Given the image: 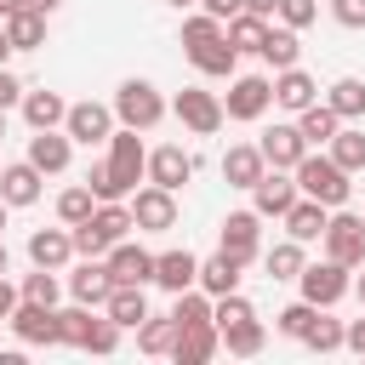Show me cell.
I'll use <instances>...</instances> for the list:
<instances>
[{
    "label": "cell",
    "mask_w": 365,
    "mask_h": 365,
    "mask_svg": "<svg viewBox=\"0 0 365 365\" xmlns=\"http://www.w3.org/2000/svg\"><path fill=\"white\" fill-rule=\"evenodd\" d=\"M291 177H297V188H302L308 200H319V205H331V211H336V205H348V194H354L348 171H342L331 154H314V148L291 165Z\"/></svg>",
    "instance_id": "6da1fadb"
},
{
    "label": "cell",
    "mask_w": 365,
    "mask_h": 365,
    "mask_svg": "<svg viewBox=\"0 0 365 365\" xmlns=\"http://www.w3.org/2000/svg\"><path fill=\"white\" fill-rule=\"evenodd\" d=\"M165 97H160V86L154 80H120V91H114V120L120 125H131V131H154L160 120H165Z\"/></svg>",
    "instance_id": "7a4b0ae2"
},
{
    "label": "cell",
    "mask_w": 365,
    "mask_h": 365,
    "mask_svg": "<svg viewBox=\"0 0 365 365\" xmlns=\"http://www.w3.org/2000/svg\"><path fill=\"white\" fill-rule=\"evenodd\" d=\"M171 114H177L194 137H217V131H222V120H228L222 97H217V91H205V86H182V91L171 97Z\"/></svg>",
    "instance_id": "3957f363"
},
{
    "label": "cell",
    "mask_w": 365,
    "mask_h": 365,
    "mask_svg": "<svg viewBox=\"0 0 365 365\" xmlns=\"http://www.w3.org/2000/svg\"><path fill=\"white\" fill-rule=\"evenodd\" d=\"M297 291H302L314 308H336V302L354 291V268H342V262L319 257V262H308V268L297 274Z\"/></svg>",
    "instance_id": "277c9868"
},
{
    "label": "cell",
    "mask_w": 365,
    "mask_h": 365,
    "mask_svg": "<svg viewBox=\"0 0 365 365\" xmlns=\"http://www.w3.org/2000/svg\"><path fill=\"white\" fill-rule=\"evenodd\" d=\"M217 251H228L240 268L245 262H262V211H228L222 217V234H217Z\"/></svg>",
    "instance_id": "5b68a950"
},
{
    "label": "cell",
    "mask_w": 365,
    "mask_h": 365,
    "mask_svg": "<svg viewBox=\"0 0 365 365\" xmlns=\"http://www.w3.org/2000/svg\"><path fill=\"white\" fill-rule=\"evenodd\" d=\"M325 257L331 262H342V268H359L365 262V217H354V211H331V222H325Z\"/></svg>",
    "instance_id": "8992f818"
},
{
    "label": "cell",
    "mask_w": 365,
    "mask_h": 365,
    "mask_svg": "<svg viewBox=\"0 0 365 365\" xmlns=\"http://www.w3.org/2000/svg\"><path fill=\"white\" fill-rule=\"evenodd\" d=\"M222 108H228V120H262L274 108V80L268 74H234Z\"/></svg>",
    "instance_id": "52a82bcc"
},
{
    "label": "cell",
    "mask_w": 365,
    "mask_h": 365,
    "mask_svg": "<svg viewBox=\"0 0 365 365\" xmlns=\"http://www.w3.org/2000/svg\"><path fill=\"white\" fill-rule=\"evenodd\" d=\"M125 205H131V217H137V234H165V228H177V194L160 188V182H143Z\"/></svg>",
    "instance_id": "ba28073f"
},
{
    "label": "cell",
    "mask_w": 365,
    "mask_h": 365,
    "mask_svg": "<svg viewBox=\"0 0 365 365\" xmlns=\"http://www.w3.org/2000/svg\"><path fill=\"white\" fill-rule=\"evenodd\" d=\"M114 103H68V120H63V131L74 137V143H86V148H97V143H108L114 137Z\"/></svg>",
    "instance_id": "9c48e42d"
},
{
    "label": "cell",
    "mask_w": 365,
    "mask_h": 365,
    "mask_svg": "<svg viewBox=\"0 0 365 365\" xmlns=\"http://www.w3.org/2000/svg\"><path fill=\"white\" fill-rule=\"evenodd\" d=\"M103 262H108V279H114V285H154V251H143L131 234L114 240Z\"/></svg>",
    "instance_id": "30bf717a"
},
{
    "label": "cell",
    "mask_w": 365,
    "mask_h": 365,
    "mask_svg": "<svg viewBox=\"0 0 365 365\" xmlns=\"http://www.w3.org/2000/svg\"><path fill=\"white\" fill-rule=\"evenodd\" d=\"M6 325H11L17 342H29V348H63V336H57V308H46V302H17Z\"/></svg>",
    "instance_id": "8fae6325"
},
{
    "label": "cell",
    "mask_w": 365,
    "mask_h": 365,
    "mask_svg": "<svg viewBox=\"0 0 365 365\" xmlns=\"http://www.w3.org/2000/svg\"><path fill=\"white\" fill-rule=\"evenodd\" d=\"M46 194V171L23 154V160H11V165H0V200L11 205V211H23V205H34Z\"/></svg>",
    "instance_id": "7c38bea8"
},
{
    "label": "cell",
    "mask_w": 365,
    "mask_h": 365,
    "mask_svg": "<svg viewBox=\"0 0 365 365\" xmlns=\"http://www.w3.org/2000/svg\"><path fill=\"white\" fill-rule=\"evenodd\" d=\"M297 194H302V188H297V177H291V171H279V165H268V171L251 182V205H257L262 217H285V211L297 205Z\"/></svg>",
    "instance_id": "4fadbf2b"
},
{
    "label": "cell",
    "mask_w": 365,
    "mask_h": 365,
    "mask_svg": "<svg viewBox=\"0 0 365 365\" xmlns=\"http://www.w3.org/2000/svg\"><path fill=\"white\" fill-rule=\"evenodd\" d=\"M154 285L160 291H188V285H200V257L188 251V245H171V251H154Z\"/></svg>",
    "instance_id": "5bb4252c"
},
{
    "label": "cell",
    "mask_w": 365,
    "mask_h": 365,
    "mask_svg": "<svg viewBox=\"0 0 365 365\" xmlns=\"http://www.w3.org/2000/svg\"><path fill=\"white\" fill-rule=\"evenodd\" d=\"M194 177V154L182 148V143H160V148H148V182H160V188H182Z\"/></svg>",
    "instance_id": "9a60e30c"
},
{
    "label": "cell",
    "mask_w": 365,
    "mask_h": 365,
    "mask_svg": "<svg viewBox=\"0 0 365 365\" xmlns=\"http://www.w3.org/2000/svg\"><path fill=\"white\" fill-rule=\"evenodd\" d=\"M308 103H319V80L297 63V68H279L274 74V108H285V114H302Z\"/></svg>",
    "instance_id": "2e32d148"
},
{
    "label": "cell",
    "mask_w": 365,
    "mask_h": 365,
    "mask_svg": "<svg viewBox=\"0 0 365 365\" xmlns=\"http://www.w3.org/2000/svg\"><path fill=\"white\" fill-rule=\"evenodd\" d=\"M257 148H262V160H268V165L291 171V165L308 154V137L297 131V120H279V125H268V131H262V143H257Z\"/></svg>",
    "instance_id": "e0dca14e"
},
{
    "label": "cell",
    "mask_w": 365,
    "mask_h": 365,
    "mask_svg": "<svg viewBox=\"0 0 365 365\" xmlns=\"http://www.w3.org/2000/svg\"><path fill=\"white\" fill-rule=\"evenodd\" d=\"M80 251H74V234H68V222L63 228H34L29 234V262L34 268H68Z\"/></svg>",
    "instance_id": "ac0fdd59"
},
{
    "label": "cell",
    "mask_w": 365,
    "mask_h": 365,
    "mask_svg": "<svg viewBox=\"0 0 365 365\" xmlns=\"http://www.w3.org/2000/svg\"><path fill=\"white\" fill-rule=\"evenodd\" d=\"M108 291H114L108 262H103V257H80V268L68 274V297H74V302H86V308H103V302H108Z\"/></svg>",
    "instance_id": "d6986e66"
},
{
    "label": "cell",
    "mask_w": 365,
    "mask_h": 365,
    "mask_svg": "<svg viewBox=\"0 0 365 365\" xmlns=\"http://www.w3.org/2000/svg\"><path fill=\"white\" fill-rule=\"evenodd\" d=\"M217 348H222L217 319H205V325H177V348H171V359H177V365H205V359H217Z\"/></svg>",
    "instance_id": "ffe728a7"
},
{
    "label": "cell",
    "mask_w": 365,
    "mask_h": 365,
    "mask_svg": "<svg viewBox=\"0 0 365 365\" xmlns=\"http://www.w3.org/2000/svg\"><path fill=\"white\" fill-rule=\"evenodd\" d=\"M29 160H34L46 177H63L68 160H74V137L57 131V125H51V131H34V137H29Z\"/></svg>",
    "instance_id": "44dd1931"
},
{
    "label": "cell",
    "mask_w": 365,
    "mask_h": 365,
    "mask_svg": "<svg viewBox=\"0 0 365 365\" xmlns=\"http://www.w3.org/2000/svg\"><path fill=\"white\" fill-rule=\"evenodd\" d=\"M285 222V234L291 240H302V245H314V240H325V222H331V205H319V200H308V194H297V205L279 217Z\"/></svg>",
    "instance_id": "7402d4cb"
},
{
    "label": "cell",
    "mask_w": 365,
    "mask_h": 365,
    "mask_svg": "<svg viewBox=\"0 0 365 365\" xmlns=\"http://www.w3.org/2000/svg\"><path fill=\"white\" fill-rule=\"evenodd\" d=\"M262 171H268V160H262L257 143H234V148L222 154V182H228V188H245V194H251V182H257Z\"/></svg>",
    "instance_id": "603a6c76"
},
{
    "label": "cell",
    "mask_w": 365,
    "mask_h": 365,
    "mask_svg": "<svg viewBox=\"0 0 365 365\" xmlns=\"http://www.w3.org/2000/svg\"><path fill=\"white\" fill-rule=\"evenodd\" d=\"M188 63H194L205 80H234V74H240V51L228 46V34H222V40H205V46H194V51H188Z\"/></svg>",
    "instance_id": "cb8c5ba5"
},
{
    "label": "cell",
    "mask_w": 365,
    "mask_h": 365,
    "mask_svg": "<svg viewBox=\"0 0 365 365\" xmlns=\"http://www.w3.org/2000/svg\"><path fill=\"white\" fill-rule=\"evenodd\" d=\"M17 108H23L29 131H51V125H63V120H68V103H63L57 91H46V86H40V91H23V103H17Z\"/></svg>",
    "instance_id": "d4e9b609"
},
{
    "label": "cell",
    "mask_w": 365,
    "mask_h": 365,
    "mask_svg": "<svg viewBox=\"0 0 365 365\" xmlns=\"http://www.w3.org/2000/svg\"><path fill=\"white\" fill-rule=\"evenodd\" d=\"M103 314H108L120 331H137V325L148 319V297H143V285H114L108 302H103Z\"/></svg>",
    "instance_id": "484cf974"
},
{
    "label": "cell",
    "mask_w": 365,
    "mask_h": 365,
    "mask_svg": "<svg viewBox=\"0 0 365 365\" xmlns=\"http://www.w3.org/2000/svg\"><path fill=\"white\" fill-rule=\"evenodd\" d=\"M342 336H348V319H336L331 308H314V319H308V331L297 336L302 348H314V354H336L342 348Z\"/></svg>",
    "instance_id": "4316f807"
},
{
    "label": "cell",
    "mask_w": 365,
    "mask_h": 365,
    "mask_svg": "<svg viewBox=\"0 0 365 365\" xmlns=\"http://www.w3.org/2000/svg\"><path fill=\"white\" fill-rule=\"evenodd\" d=\"M297 131L308 137V148H325V143L342 131V114H336L331 103H308V108L297 114Z\"/></svg>",
    "instance_id": "83f0119b"
},
{
    "label": "cell",
    "mask_w": 365,
    "mask_h": 365,
    "mask_svg": "<svg viewBox=\"0 0 365 365\" xmlns=\"http://www.w3.org/2000/svg\"><path fill=\"white\" fill-rule=\"evenodd\" d=\"M222 348L234 354V359H257L262 348H268V325L251 314V319H240V325H222Z\"/></svg>",
    "instance_id": "f1b7e54d"
},
{
    "label": "cell",
    "mask_w": 365,
    "mask_h": 365,
    "mask_svg": "<svg viewBox=\"0 0 365 365\" xmlns=\"http://www.w3.org/2000/svg\"><path fill=\"white\" fill-rule=\"evenodd\" d=\"M6 34H11V51H40L46 46V11H34V6L11 11L6 17Z\"/></svg>",
    "instance_id": "f546056e"
},
{
    "label": "cell",
    "mask_w": 365,
    "mask_h": 365,
    "mask_svg": "<svg viewBox=\"0 0 365 365\" xmlns=\"http://www.w3.org/2000/svg\"><path fill=\"white\" fill-rule=\"evenodd\" d=\"M262 268H268V279H297L302 268H308V257H302V240H274L268 251H262Z\"/></svg>",
    "instance_id": "4dcf8cb0"
},
{
    "label": "cell",
    "mask_w": 365,
    "mask_h": 365,
    "mask_svg": "<svg viewBox=\"0 0 365 365\" xmlns=\"http://www.w3.org/2000/svg\"><path fill=\"white\" fill-rule=\"evenodd\" d=\"M137 348H143L148 359H165V354L177 348V319H171V314H148V319L137 325Z\"/></svg>",
    "instance_id": "1f68e13d"
},
{
    "label": "cell",
    "mask_w": 365,
    "mask_h": 365,
    "mask_svg": "<svg viewBox=\"0 0 365 365\" xmlns=\"http://www.w3.org/2000/svg\"><path fill=\"white\" fill-rule=\"evenodd\" d=\"M268 29H274L268 17H257V11H240V17H228V46H234L240 57H245V51L257 57V51H262V40H268Z\"/></svg>",
    "instance_id": "d6a6232c"
},
{
    "label": "cell",
    "mask_w": 365,
    "mask_h": 365,
    "mask_svg": "<svg viewBox=\"0 0 365 365\" xmlns=\"http://www.w3.org/2000/svg\"><path fill=\"white\" fill-rule=\"evenodd\" d=\"M200 291H211V297H228V291H240V262H234L228 251L205 257V262H200Z\"/></svg>",
    "instance_id": "836d02e7"
},
{
    "label": "cell",
    "mask_w": 365,
    "mask_h": 365,
    "mask_svg": "<svg viewBox=\"0 0 365 365\" xmlns=\"http://www.w3.org/2000/svg\"><path fill=\"white\" fill-rule=\"evenodd\" d=\"M325 154H331V160H336V165H342L348 177H354V171H365V131L342 120V131H336V137L325 143Z\"/></svg>",
    "instance_id": "e575fe53"
},
{
    "label": "cell",
    "mask_w": 365,
    "mask_h": 365,
    "mask_svg": "<svg viewBox=\"0 0 365 365\" xmlns=\"http://www.w3.org/2000/svg\"><path fill=\"white\" fill-rule=\"evenodd\" d=\"M257 57H262L274 74H279V68H297V57H302L297 29H285V23H279V29H268V40H262V51H257Z\"/></svg>",
    "instance_id": "d590c367"
},
{
    "label": "cell",
    "mask_w": 365,
    "mask_h": 365,
    "mask_svg": "<svg viewBox=\"0 0 365 365\" xmlns=\"http://www.w3.org/2000/svg\"><path fill=\"white\" fill-rule=\"evenodd\" d=\"M211 308H217V297H211V291H200V285H188V291H177V297H171V319H177V325H205V319H211Z\"/></svg>",
    "instance_id": "8d00e7d4"
},
{
    "label": "cell",
    "mask_w": 365,
    "mask_h": 365,
    "mask_svg": "<svg viewBox=\"0 0 365 365\" xmlns=\"http://www.w3.org/2000/svg\"><path fill=\"white\" fill-rule=\"evenodd\" d=\"M325 103L342 114V120H365V80H354V74H342V80H331V91H325Z\"/></svg>",
    "instance_id": "74e56055"
},
{
    "label": "cell",
    "mask_w": 365,
    "mask_h": 365,
    "mask_svg": "<svg viewBox=\"0 0 365 365\" xmlns=\"http://www.w3.org/2000/svg\"><path fill=\"white\" fill-rule=\"evenodd\" d=\"M97 205H103V200H97L86 182H74V188H63V194H57V222H68V228H74V222H86Z\"/></svg>",
    "instance_id": "f35d334b"
},
{
    "label": "cell",
    "mask_w": 365,
    "mask_h": 365,
    "mask_svg": "<svg viewBox=\"0 0 365 365\" xmlns=\"http://www.w3.org/2000/svg\"><path fill=\"white\" fill-rule=\"evenodd\" d=\"M17 291H23V302H46V308H57L63 279H57V268H34V274H23V279H17Z\"/></svg>",
    "instance_id": "ab89813d"
},
{
    "label": "cell",
    "mask_w": 365,
    "mask_h": 365,
    "mask_svg": "<svg viewBox=\"0 0 365 365\" xmlns=\"http://www.w3.org/2000/svg\"><path fill=\"white\" fill-rule=\"evenodd\" d=\"M222 34H228V23L211 17V11H188V17H182V51H194V46H205V40H222Z\"/></svg>",
    "instance_id": "60d3db41"
},
{
    "label": "cell",
    "mask_w": 365,
    "mask_h": 365,
    "mask_svg": "<svg viewBox=\"0 0 365 365\" xmlns=\"http://www.w3.org/2000/svg\"><path fill=\"white\" fill-rule=\"evenodd\" d=\"M68 234H74V251H80V257H108V245H114V234L97 222V211H91L86 222H74Z\"/></svg>",
    "instance_id": "b9f144b4"
},
{
    "label": "cell",
    "mask_w": 365,
    "mask_h": 365,
    "mask_svg": "<svg viewBox=\"0 0 365 365\" xmlns=\"http://www.w3.org/2000/svg\"><path fill=\"white\" fill-rule=\"evenodd\" d=\"M120 348V325L108 319V314H91V325H86V342H80V354H114Z\"/></svg>",
    "instance_id": "7bdbcfd3"
},
{
    "label": "cell",
    "mask_w": 365,
    "mask_h": 365,
    "mask_svg": "<svg viewBox=\"0 0 365 365\" xmlns=\"http://www.w3.org/2000/svg\"><path fill=\"white\" fill-rule=\"evenodd\" d=\"M308 319H314V302H308V297H297L291 308H279V314H274V331H279V336H302V331H308Z\"/></svg>",
    "instance_id": "ee69618b"
},
{
    "label": "cell",
    "mask_w": 365,
    "mask_h": 365,
    "mask_svg": "<svg viewBox=\"0 0 365 365\" xmlns=\"http://www.w3.org/2000/svg\"><path fill=\"white\" fill-rule=\"evenodd\" d=\"M257 308H251V297H240V291H228V297H217V308H211V319H217V331L222 325H240V319H251Z\"/></svg>",
    "instance_id": "f6af8a7d"
},
{
    "label": "cell",
    "mask_w": 365,
    "mask_h": 365,
    "mask_svg": "<svg viewBox=\"0 0 365 365\" xmlns=\"http://www.w3.org/2000/svg\"><path fill=\"white\" fill-rule=\"evenodd\" d=\"M314 17H319V0H279V23H285V29H297V34H302Z\"/></svg>",
    "instance_id": "bcb514c9"
},
{
    "label": "cell",
    "mask_w": 365,
    "mask_h": 365,
    "mask_svg": "<svg viewBox=\"0 0 365 365\" xmlns=\"http://www.w3.org/2000/svg\"><path fill=\"white\" fill-rule=\"evenodd\" d=\"M331 17L342 29H365V0H331Z\"/></svg>",
    "instance_id": "7dc6e473"
},
{
    "label": "cell",
    "mask_w": 365,
    "mask_h": 365,
    "mask_svg": "<svg viewBox=\"0 0 365 365\" xmlns=\"http://www.w3.org/2000/svg\"><path fill=\"white\" fill-rule=\"evenodd\" d=\"M23 91H29V86H23L11 68H0V108H17V103H23Z\"/></svg>",
    "instance_id": "c3c4849f"
},
{
    "label": "cell",
    "mask_w": 365,
    "mask_h": 365,
    "mask_svg": "<svg viewBox=\"0 0 365 365\" xmlns=\"http://www.w3.org/2000/svg\"><path fill=\"white\" fill-rule=\"evenodd\" d=\"M200 11H211V17H222V23H228V17H240V11H245V0H200Z\"/></svg>",
    "instance_id": "681fc988"
},
{
    "label": "cell",
    "mask_w": 365,
    "mask_h": 365,
    "mask_svg": "<svg viewBox=\"0 0 365 365\" xmlns=\"http://www.w3.org/2000/svg\"><path fill=\"white\" fill-rule=\"evenodd\" d=\"M342 348L365 359V319H348V336H342Z\"/></svg>",
    "instance_id": "f907efd6"
},
{
    "label": "cell",
    "mask_w": 365,
    "mask_h": 365,
    "mask_svg": "<svg viewBox=\"0 0 365 365\" xmlns=\"http://www.w3.org/2000/svg\"><path fill=\"white\" fill-rule=\"evenodd\" d=\"M17 302H23V291H17V285L0 274V319H11V308H17Z\"/></svg>",
    "instance_id": "816d5d0a"
},
{
    "label": "cell",
    "mask_w": 365,
    "mask_h": 365,
    "mask_svg": "<svg viewBox=\"0 0 365 365\" xmlns=\"http://www.w3.org/2000/svg\"><path fill=\"white\" fill-rule=\"evenodd\" d=\"M245 11H257V17L274 23V17H279V0H245Z\"/></svg>",
    "instance_id": "f5cc1de1"
},
{
    "label": "cell",
    "mask_w": 365,
    "mask_h": 365,
    "mask_svg": "<svg viewBox=\"0 0 365 365\" xmlns=\"http://www.w3.org/2000/svg\"><path fill=\"white\" fill-rule=\"evenodd\" d=\"M11 63V34H6V23H0V68Z\"/></svg>",
    "instance_id": "db71d44e"
},
{
    "label": "cell",
    "mask_w": 365,
    "mask_h": 365,
    "mask_svg": "<svg viewBox=\"0 0 365 365\" xmlns=\"http://www.w3.org/2000/svg\"><path fill=\"white\" fill-rule=\"evenodd\" d=\"M23 6H29V0H0V23H6L11 11H23Z\"/></svg>",
    "instance_id": "11a10c76"
},
{
    "label": "cell",
    "mask_w": 365,
    "mask_h": 365,
    "mask_svg": "<svg viewBox=\"0 0 365 365\" xmlns=\"http://www.w3.org/2000/svg\"><path fill=\"white\" fill-rule=\"evenodd\" d=\"M354 297H359V302H365V262H359V268H354Z\"/></svg>",
    "instance_id": "9f6ffc18"
},
{
    "label": "cell",
    "mask_w": 365,
    "mask_h": 365,
    "mask_svg": "<svg viewBox=\"0 0 365 365\" xmlns=\"http://www.w3.org/2000/svg\"><path fill=\"white\" fill-rule=\"evenodd\" d=\"M29 6H34V11H46V17H51V11H57V6H63V0H29Z\"/></svg>",
    "instance_id": "6f0895ef"
},
{
    "label": "cell",
    "mask_w": 365,
    "mask_h": 365,
    "mask_svg": "<svg viewBox=\"0 0 365 365\" xmlns=\"http://www.w3.org/2000/svg\"><path fill=\"white\" fill-rule=\"evenodd\" d=\"M6 268H11V251H6V240H0V274H6Z\"/></svg>",
    "instance_id": "680465c9"
},
{
    "label": "cell",
    "mask_w": 365,
    "mask_h": 365,
    "mask_svg": "<svg viewBox=\"0 0 365 365\" xmlns=\"http://www.w3.org/2000/svg\"><path fill=\"white\" fill-rule=\"evenodd\" d=\"M165 6H177V11H188V6H200V0H165Z\"/></svg>",
    "instance_id": "91938a15"
},
{
    "label": "cell",
    "mask_w": 365,
    "mask_h": 365,
    "mask_svg": "<svg viewBox=\"0 0 365 365\" xmlns=\"http://www.w3.org/2000/svg\"><path fill=\"white\" fill-rule=\"evenodd\" d=\"M6 211H11V205H6V200H0V228H6Z\"/></svg>",
    "instance_id": "94428289"
},
{
    "label": "cell",
    "mask_w": 365,
    "mask_h": 365,
    "mask_svg": "<svg viewBox=\"0 0 365 365\" xmlns=\"http://www.w3.org/2000/svg\"><path fill=\"white\" fill-rule=\"evenodd\" d=\"M0 137H6V108H0Z\"/></svg>",
    "instance_id": "6125c7cd"
}]
</instances>
